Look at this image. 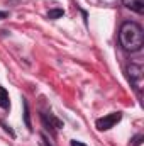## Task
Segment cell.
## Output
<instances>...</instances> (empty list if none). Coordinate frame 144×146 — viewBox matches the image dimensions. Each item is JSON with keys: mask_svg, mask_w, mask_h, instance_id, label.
<instances>
[{"mask_svg": "<svg viewBox=\"0 0 144 146\" xmlns=\"http://www.w3.org/2000/svg\"><path fill=\"white\" fill-rule=\"evenodd\" d=\"M119 41L126 51H131V53L139 51L144 44V34L141 26L136 22H124L119 33Z\"/></svg>", "mask_w": 144, "mask_h": 146, "instance_id": "1", "label": "cell"}, {"mask_svg": "<svg viewBox=\"0 0 144 146\" xmlns=\"http://www.w3.org/2000/svg\"><path fill=\"white\" fill-rule=\"evenodd\" d=\"M127 75H129V80L131 83L137 88V90H143L144 85V70L141 65H131L127 68Z\"/></svg>", "mask_w": 144, "mask_h": 146, "instance_id": "2", "label": "cell"}, {"mask_svg": "<svg viewBox=\"0 0 144 146\" xmlns=\"http://www.w3.org/2000/svg\"><path fill=\"white\" fill-rule=\"evenodd\" d=\"M120 119H122V114L120 112H112V114H108V115H105V117H102V119L97 121V129L107 131L110 127H114Z\"/></svg>", "mask_w": 144, "mask_h": 146, "instance_id": "3", "label": "cell"}, {"mask_svg": "<svg viewBox=\"0 0 144 146\" xmlns=\"http://www.w3.org/2000/svg\"><path fill=\"white\" fill-rule=\"evenodd\" d=\"M122 3L127 9H131V10H134L137 14H143L144 12V0H122Z\"/></svg>", "mask_w": 144, "mask_h": 146, "instance_id": "4", "label": "cell"}, {"mask_svg": "<svg viewBox=\"0 0 144 146\" xmlns=\"http://www.w3.org/2000/svg\"><path fill=\"white\" fill-rule=\"evenodd\" d=\"M9 106H10V102H9V94H7V90H5L3 87H0V107L9 109Z\"/></svg>", "mask_w": 144, "mask_h": 146, "instance_id": "5", "label": "cell"}, {"mask_svg": "<svg viewBox=\"0 0 144 146\" xmlns=\"http://www.w3.org/2000/svg\"><path fill=\"white\" fill-rule=\"evenodd\" d=\"M63 14H65L63 9H53V10L48 12V17L49 19H59V17H63Z\"/></svg>", "mask_w": 144, "mask_h": 146, "instance_id": "6", "label": "cell"}, {"mask_svg": "<svg viewBox=\"0 0 144 146\" xmlns=\"http://www.w3.org/2000/svg\"><path fill=\"white\" fill-rule=\"evenodd\" d=\"M24 109H26V124H27V127H31V121H29V107H27V104H24Z\"/></svg>", "mask_w": 144, "mask_h": 146, "instance_id": "7", "label": "cell"}, {"mask_svg": "<svg viewBox=\"0 0 144 146\" xmlns=\"http://www.w3.org/2000/svg\"><path fill=\"white\" fill-rule=\"evenodd\" d=\"M71 146H85V145L80 143V141H71Z\"/></svg>", "mask_w": 144, "mask_h": 146, "instance_id": "8", "label": "cell"}, {"mask_svg": "<svg viewBox=\"0 0 144 146\" xmlns=\"http://www.w3.org/2000/svg\"><path fill=\"white\" fill-rule=\"evenodd\" d=\"M7 17V12H0V19H5Z\"/></svg>", "mask_w": 144, "mask_h": 146, "instance_id": "9", "label": "cell"}]
</instances>
